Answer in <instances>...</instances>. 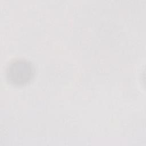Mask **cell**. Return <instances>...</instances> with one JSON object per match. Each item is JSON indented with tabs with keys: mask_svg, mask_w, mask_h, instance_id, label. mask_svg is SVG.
Listing matches in <instances>:
<instances>
[{
	"mask_svg": "<svg viewBox=\"0 0 146 146\" xmlns=\"http://www.w3.org/2000/svg\"><path fill=\"white\" fill-rule=\"evenodd\" d=\"M34 67L29 60L17 59L11 61L7 66L6 75L7 80L11 84L21 86L27 83L34 74Z\"/></svg>",
	"mask_w": 146,
	"mask_h": 146,
	"instance_id": "obj_1",
	"label": "cell"
}]
</instances>
